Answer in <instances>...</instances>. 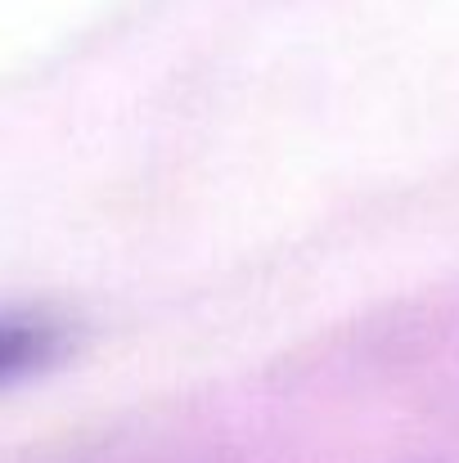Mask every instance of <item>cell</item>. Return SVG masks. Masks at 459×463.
Here are the masks:
<instances>
[{"label": "cell", "instance_id": "6da1fadb", "mask_svg": "<svg viewBox=\"0 0 459 463\" xmlns=\"http://www.w3.org/2000/svg\"><path fill=\"white\" fill-rule=\"evenodd\" d=\"M68 342V328L41 310H5L0 315V387L45 369Z\"/></svg>", "mask_w": 459, "mask_h": 463}]
</instances>
